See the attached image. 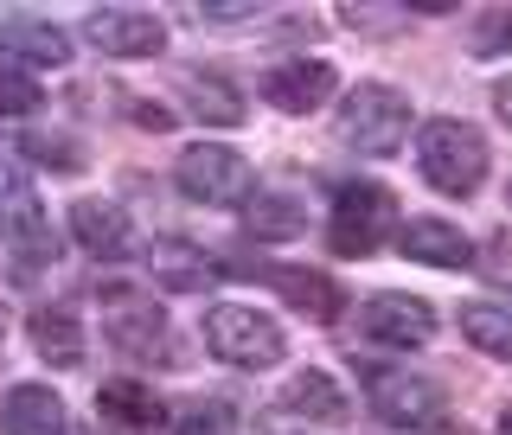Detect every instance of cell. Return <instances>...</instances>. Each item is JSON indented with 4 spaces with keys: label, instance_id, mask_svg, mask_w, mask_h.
Instances as JSON below:
<instances>
[{
    "label": "cell",
    "instance_id": "1",
    "mask_svg": "<svg viewBox=\"0 0 512 435\" xmlns=\"http://www.w3.org/2000/svg\"><path fill=\"white\" fill-rule=\"evenodd\" d=\"M487 135H480L474 122H455V116H436L423 122V135H416V167H423V180L448 192V199H468L480 192L487 180Z\"/></svg>",
    "mask_w": 512,
    "mask_h": 435
},
{
    "label": "cell",
    "instance_id": "2",
    "mask_svg": "<svg viewBox=\"0 0 512 435\" xmlns=\"http://www.w3.org/2000/svg\"><path fill=\"white\" fill-rule=\"evenodd\" d=\"M205 352L237 372H269V365H282L288 340L269 314L244 308V301H218V308H205Z\"/></svg>",
    "mask_w": 512,
    "mask_h": 435
},
{
    "label": "cell",
    "instance_id": "3",
    "mask_svg": "<svg viewBox=\"0 0 512 435\" xmlns=\"http://www.w3.org/2000/svg\"><path fill=\"white\" fill-rule=\"evenodd\" d=\"M333 135H340V148H352V154H397L404 135H410V96L391 90V84H359L346 96Z\"/></svg>",
    "mask_w": 512,
    "mask_h": 435
},
{
    "label": "cell",
    "instance_id": "4",
    "mask_svg": "<svg viewBox=\"0 0 512 435\" xmlns=\"http://www.w3.org/2000/svg\"><path fill=\"white\" fill-rule=\"evenodd\" d=\"M365 404H372L378 423L410 429V435H436V429L448 423L442 384H429V378H416V372H397V365H378V372H365Z\"/></svg>",
    "mask_w": 512,
    "mask_h": 435
},
{
    "label": "cell",
    "instance_id": "5",
    "mask_svg": "<svg viewBox=\"0 0 512 435\" xmlns=\"http://www.w3.org/2000/svg\"><path fill=\"white\" fill-rule=\"evenodd\" d=\"M397 218V192L378 186V180H346L333 192V218H327V244L333 256H372L384 244Z\"/></svg>",
    "mask_w": 512,
    "mask_h": 435
},
{
    "label": "cell",
    "instance_id": "6",
    "mask_svg": "<svg viewBox=\"0 0 512 435\" xmlns=\"http://www.w3.org/2000/svg\"><path fill=\"white\" fill-rule=\"evenodd\" d=\"M0 244L20 256L26 269L52 263L58 256V237H52V212L39 205V192L20 167H13L7 154H0Z\"/></svg>",
    "mask_w": 512,
    "mask_h": 435
},
{
    "label": "cell",
    "instance_id": "7",
    "mask_svg": "<svg viewBox=\"0 0 512 435\" xmlns=\"http://www.w3.org/2000/svg\"><path fill=\"white\" fill-rule=\"evenodd\" d=\"M180 192L199 205H250L256 199V173L237 148H218V141H192L180 154Z\"/></svg>",
    "mask_w": 512,
    "mask_h": 435
},
{
    "label": "cell",
    "instance_id": "8",
    "mask_svg": "<svg viewBox=\"0 0 512 435\" xmlns=\"http://www.w3.org/2000/svg\"><path fill=\"white\" fill-rule=\"evenodd\" d=\"M359 327H365V340L410 352V346L436 340V308H429L423 295H391V288H384V295H372L359 308Z\"/></svg>",
    "mask_w": 512,
    "mask_h": 435
},
{
    "label": "cell",
    "instance_id": "9",
    "mask_svg": "<svg viewBox=\"0 0 512 435\" xmlns=\"http://www.w3.org/2000/svg\"><path fill=\"white\" fill-rule=\"evenodd\" d=\"M84 39L103 58H154L160 45H167V26H160L154 13H141V7H103V13L84 20Z\"/></svg>",
    "mask_w": 512,
    "mask_h": 435
},
{
    "label": "cell",
    "instance_id": "10",
    "mask_svg": "<svg viewBox=\"0 0 512 435\" xmlns=\"http://www.w3.org/2000/svg\"><path fill=\"white\" fill-rule=\"evenodd\" d=\"M103 308H109L103 327H109V340H116V352H128V359H154V352L167 346V314H160V301L116 288Z\"/></svg>",
    "mask_w": 512,
    "mask_h": 435
},
{
    "label": "cell",
    "instance_id": "11",
    "mask_svg": "<svg viewBox=\"0 0 512 435\" xmlns=\"http://www.w3.org/2000/svg\"><path fill=\"white\" fill-rule=\"evenodd\" d=\"M333 96V64L327 58H282L263 71V103L288 109V116H308Z\"/></svg>",
    "mask_w": 512,
    "mask_h": 435
},
{
    "label": "cell",
    "instance_id": "12",
    "mask_svg": "<svg viewBox=\"0 0 512 435\" xmlns=\"http://www.w3.org/2000/svg\"><path fill=\"white\" fill-rule=\"evenodd\" d=\"M96 416L122 435H154L167 423V404H160L154 384H141V378H109L103 391H96Z\"/></svg>",
    "mask_w": 512,
    "mask_h": 435
},
{
    "label": "cell",
    "instance_id": "13",
    "mask_svg": "<svg viewBox=\"0 0 512 435\" xmlns=\"http://www.w3.org/2000/svg\"><path fill=\"white\" fill-rule=\"evenodd\" d=\"M397 250H404L410 263H429V269H474V244L461 237V224H448V218H410L404 231H397Z\"/></svg>",
    "mask_w": 512,
    "mask_h": 435
},
{
    "label": "cell",
    "instance_id": "14",
    "mask_svg": "<svg viewBox=\"0 0 512 435\" xmlns=\"http://www.w3.org/2000/svg\"><path fill=\"white\" fill-rule=\"evenodd\" d=\"M0 52L26 58V64H71V32L39 20V13H0Z\"/></svg>",
    "mask_w": 512,
    "mask_h": 435
},
{
    "label": "cell",
    "instance_id": "15",
    "mask_svg": "<svg viewBox=\"0 0 512 435\" xmlns=\"http://www.w3.org/2000/svg\"><path fill=\"white\" fill-rule=\"evenodd\" d=\"M263 276H269V288H276L288 308L320 320V327L346 314V288L333 282V276H320V269H263Z\"/></svg>",
    "mask_w": 512,
    "mask_h": 435
},
{
    "label": "cell",
    "instance_id": "16",
    "mask_svg": "<svg viewBox=\"0 0 512 435\" xmlns=\"http://www.w3.org/2000/svg\"><path fill=\"white\" fill-rule=\"evenodd\" d=\"M282 410L301 416V423H320V429H333V423H346V416H352L346 391L320 372V365H308V372H295V378L282 384Z\"/></svg>",
    "mask_w": 512,
    "mask_h": 435
},
{
    "label": "cell",
    "instance_id": "17",
    "mask_svg": "<svg viewBox=\"0 0 512 435\" xmlns=\"http://www.w3.org/2000/svg\"><path fill=\"white\" fill-rule=\"evenodd\" d=\"M0 429L7 435H64V404L52 384H13L0 397Z\"/></svg>",
    "mask_w": 512,
    "mask_h": 435
},
{
    "label": "cell",
    "instance_id": "18",
    "mask_svg": "<svg viewBox=\"0 0 512 435\" xmlns=\"http://www.w3.org/2000/svg\"><path fill=\"white\" fill-rule=\"evenodd\" d=\"M148 276L160 282V288H173V295H205V288L218 282V263L205 250H192V244H154L148 250Z\"/></svg>",
    "mask_w": 512,
    "mask_h": 435
},
{
    "label": "cell",
    "instance_id": "19",
    "mask_svg": "<svg viewBox=\"0 0 512 435\" xmlns=\"http://www.w3.org/2000/svg\"><path fill=\"white\" fill-rule=\"evenodd\" d=\"M71 237L90 256H122L128 250V212L109 199H77L71 205Z\"/></svg>",
    "mask_w": 512,
    "mask_h": 435
},
{
    "label": "cell",
    "instance_id": "20",
    "mask_svg": "<svg viewBox=\"0 0 512 435\" xmlns=\"http://www.w3.org/2000/svg\"><path fill=\"white\" fill-rule=\"evenodd\" d=\"M26 333H32V352L45 365H84V320L71 308H39Z\"/></svg>",
    "mask_w": 512,
    "mask_h": 435
},
{
    "label": "cell",
    "instance_id": "21",
    "mask_svg": "<svg viewBox=\"0 0 512 435\" xmlns=\"http://www.w3.org/2000/svg\"><path fill=\"white\" fill-rule=\"evenodd\" d=\"M180 90H186V103H192V116H199V122H212V128H237V122H244V96L224 84V77L186 71Z\"/></svg>",
    "mask_w": 512,
    "mask_h": 435
},
{
    "label": "cell",
    "instance_id": "22",
    "mask_svg": "<svg viewBox=\"0 0 512 435\" xmlns=\"http://www.w3.org/2000/svg\"><path fill=\"white\" fill-rule=\"evenodd\" d=\"M244 224H250V237L288 244V237H301V231H308V212H301V199H295V192H256V199H250V212H244Z\"/></svg>",
    "mask_w": 512,
    "mask_h": 435
},
{
    "label": "cell",
    "instance_id": "23",
    "mask_svg": "<svg viewBox=\"0 0 512 435\" xmlns=\"http://www.w3.org/2000/svg\"><path fill=\"white\" fill-rule=\"evenodd\" d=\"M461 333H468L487 359L512 365V308H500V301H468V308H461Z\"/></svg>",
    "mask_w": 512,
    "mask_h": 435
},
{
    "label": "cell",
    "instance_id": "24",
    "mask_svg": "<svg viewBox=\"0 0 512 435\" xmlns=\"http://www.w3.org/2000/svg\"><path fill=\"white\" fill-rule=\"evenodd\" d=\"M26 154L52 173H84V141L77 135H26Z\"/></svg>",
    "mask_w": 512,
    "mask_h": 435
},
{
    "label": "cell",
    "instance_id": "25",
    "mask_svg": "<svg viewBox=\"0 0 512 435\" xmlns=\"http://www.w3.org/2000/svg\"><path fill=\"white\" fill-rule=\"evenodd\" d=\"M173 435H237V416H231V404H218V397H199V404L180 410Z\"/></svg>",
    "mask_w": 512,
    "mask_h": 435
},
{
    "label": "cell",
    "instance_id": "26",
    "mask_svg": "<svg viewBox=\"0 0 512 435\" xmlns=\"http://www.w3.org/2000/svg\"><path fill=\"white\" fill-rule=\"evenodd\" d=\"M468 45H474V58L512 52V7H487V13H480V20L468 26Z\"/></svg>",
    "mask_w": 512,
    "mask_h": 435
},
{
    "label": "cell",
    "instance_id": "27",
    "mask_svg": "<svg viewBox=\"0 0 512 435\" xmlns=\"http://www.w3.org/2000/svg\"><path fill=\"white\" fill-rule=\"evenodd\" d=\"M32 109H45L39 84L26 71H13V64H0V116H32Z\"/></svg>",
    "mask_w": 512,
    "mask_h": 435
},
{
    "label": "cell",
    "instance_id": "28",
    "mask_svg": "<svg viewBox=\"0 0 512 435\" xmlns=\"http://www.w3.org/2000/svg\"><path fill=\"white\" fill-rule=\"evenodd\" d=\"M474 269H480L493 288H506V295H512V231H493L487 244L474 250Z\"/></svg>",
    "mask_w": 512,
    "mask_h": 435
},
{
    "label": "cell",
    "instance_id": "29",
    "mask_svg": "<svg viewBox=\"0 0 512 435\" xmlns=\"http://www.w3.org/2000/svg\"><path fill=\"white\" fill-rule=\"evenodd\" d=\"M192 20L199 26H250V20H263V7L256 0H212V7H192Z\"/></svg>",
    "mask_w": 512,
    "mask_h": 435
},
{
    "label": "cell",
    "instance_id": "30",
    "mask_svg": "<svg viewBox=\"0 0 512 435\" xmlns=\"http://www.w3.org/2000/svg\"><path fill=\"white\" fill-rule=\"evenodd\" d=\"M128 122H135V128H154V135H167V128H173V109L148 103V96H128Z\"/></svg>",
    "mask_w": 512,
    "mask_h": 435
},
{
    "label": "cell",
    "instance_id": "31",
    "mask_svg": "<svg viewBox=\"0 0 512 435\" xmlns=\"http://www.w3.org/2000/svg\"><path fill=\"white\" fill-rule=\"evenodd\" d=\"M493 109H500V122L512 128V77H500V84H493Z\"/></svg>",
    "mask_w": 512,
    "mask_h": 435
},
{
    "label": "cell",
    "instance_id": "32",
    "mask_svg": "<svg viewBox=\"0 0 512 435\" xmlns=\"http://www.w3.org/2000/svg\"><path fill=\"white\" fill-rule=\"evenodd\" d=\"M500 435H512V404H506V416H500Z\"/></svg>",
    "mask_w": 512,
    "mask_h": 435
},
{
    "label": "cell",
    "instance_id": "33",
    "mask_svg": "<svg viewBox=\"0 0 512 435\" xmlns=\"http://www.w3.org/2000/svg\"><path fill=\"white\" fill-rule=\"evenodd\" d=\"M506 199H512V186H506Z\"/></svg>",
    "mask_w": 512,
    "mask_h": 435
}]
</instances>
